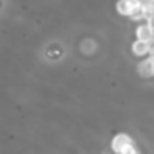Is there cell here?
Returning a JSON list of instances; mask_svg holds the SVG:
<instances>
[{"mask_svg": "<svg viewBox=\"0 0 154 154\" xmlns=\"http://www.w3.org/2000/svg\"><path fill=\"white\" fill-rule=\"evenodd\" d=\"M151 47H152V43H149V42H141L134 38V42L131 43V53L141 60V58H146L151 55Z\"/></svg>", "mask_w": 154, "mask_h": 154, "instance_id": "cell-3", "label": "cell"}, {"mask_svg": "<svg viewBox=\"0 0 154 154\" xmlns=\"http://www.w3.org/2000/svg\"><path fill=\"white\" fill-rule=\"evenodd\" d=\"M134 37H136V40L152 43V42H154V30L146 23V22H137V23H136V30H134Z\"/></svg>", "mask_w": 154, "mask_h": 154, "instance_id": "cell-2", "label": "cell"}, {"mask_svg": "<svg viewBox=\"0 0 154 154\" xmlns=\"http://www.w3.org/2000/svg\"><path fill=\"white\" fill-rule=\"evenodd\" d=\"M137 2H139V0H118L116 7H114V8H116V12L119 15L128 17V15H129V12H131V8H133Z\"/></svg>", "mask_w": 154, "mask_h": 154, "instance_id": "cell-6", "label": "cell"}, {"mask_svg": "<svg viewBox=\"0 0 154 154\" xmlns=\"http://www.w3.org/2000/svg\"><path fill=\"white\" fill-rule=\"evenodd\" d=\"M119 154H141V149H139V146H137V143H133V144L124 147Z\"/></svg>", "mask_w": 154, "mask_h": 154, "instance_id": "cell-7", "label": "cell"}, {"mask_svg": "<svg viewBox=\"0 0 154 154\" xmlns=\"http://www.w3.org/2000/svg\"><path fill=\"white\" fill-rule=\"evenodd\" d=\"M144 22H146V23H147V25H149V27L154 30V14H152V15H149V17H147Z\"/></svg>", "mask_w": 154, "mask_h": 154, "instance_id": "cell-8", "label": "cell"}, {"mask_svg": "<svg viewBox=\"0 0 154 154\" xmlns=\"http://www.w3.org/2000/svg\"><path fill=\"white\" fill-rule=\"evenodd\" d=\"M137 75L144 80L147 78H154V65H152V58L146 57V58H141V61L137 63Z\"/></svg>", "mask_w": 154, "mask_h": 154, "instance_id": "cell-4", "label": "cell"}, {"mask_svg": "<svg viewBox=\"0 0 154 154\" xmlns=\"http://www.w3.org/2000/svg\"><path fill=\"white\" fill-rule=\"evenodd\" d=\"M151 58H152V57H151ZM152 65H154V58H152Z\"/></svg>", "mask_w": 154, "mask_h": 154, "instance_id": "cell-9", "label": "cell"}, {"mask_svg": "<svg viewBox=\"0 0 154 154\" xmlns=\"http://www.w3.org/2000/svg\"><path fill=\"white\" fill-rule=\"evenodd\" d=\"M128 18L133 20V22H136V23H137V22H144V20H146V12H144V7H143V0H139V2L131 8Z\"/></svg>", "mask_w": 154, "mask_h": 154, "instance_id": "cell-5", "label": "cell"}, {"mask_svg": "<svg viewBox=\"0 0 154 154\" xmlns=\"http://www.w3.org/2000/svg\"><path fill=\"white\" fill-rule=\"evenodd\" d=\"M133 143H136V141H134V137L131 136V134H128V133H116L113 137H111L109 149H111V152L119 154L124 147L129 146V144H133Z\"/></svg>", "mask_w": 154, "mask_h": 154, "instance_id": "cell-1", "label": "cell"}]
</instances>
